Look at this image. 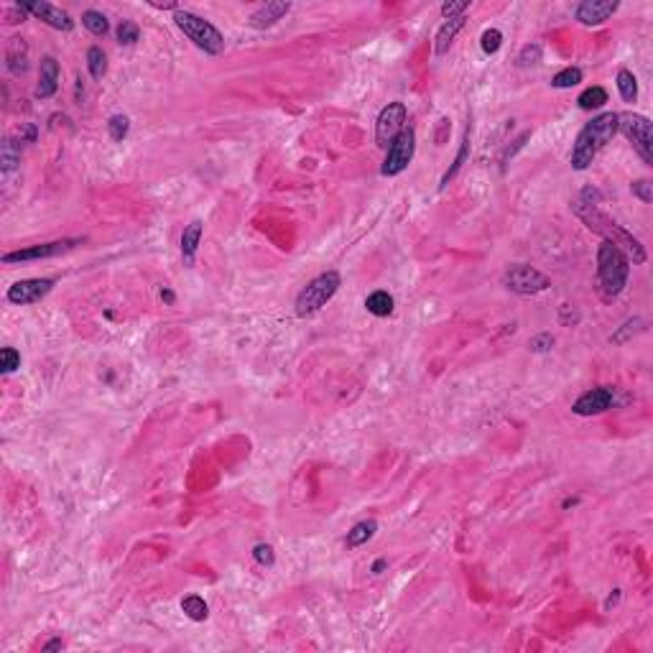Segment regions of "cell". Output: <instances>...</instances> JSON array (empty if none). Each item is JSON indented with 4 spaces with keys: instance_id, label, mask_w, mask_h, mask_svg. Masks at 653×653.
<instances>
[{
    "instance_id": "1",
    "label": "cell",
    "mask_w": 653,
    "mask_h": 653,
    "mask_svg": "<svg viewBox=\"0 0 653 653\" xmlns=\"http://www.w3.org/2000/svg\"><path fill=\"white\" fill-rule=\"evenodd\" d=\"M572 210H575L577 217H579V220H582L584 225L592 230V232L602 235L607 243L618 245V248H620V251L628 255V260H633L636 266H643L648 255H645L643 243H641L636 235H630L628 230H622L618 222H613L610 217H607V214L600 212L597 207L584 205V202H579V199H577L575 205H572Z\"/></svg>"
},
{
    "instance_id": "2",
    "label": "cell",
    "mask_w": 653,
    "mask_h": 653,
    "mask_svg": "<svg viewBox=\"0 0 653 653\" xmlns=\"http://www.w3.org/2000/svg\"><path fill=\"white\" fill-rule=\"evenodd\" d=\"M618 135V112H602L579 130L572 149V169L584 171L595 161L597 151Z\"/></svg>"
},
{
    "instance_id": "3",
    "label": "cell",
    "mask_w": 653,
    "mask_h": 653,
    "mask_svg": "<svg viewBox=\"0 0 653 653\" xmlns=\"http://www.w3.org/2000/svg\"><path fill=\"white\" fill-rule=\"evenodd\" d=\"M630 278V260L618 245L602 240L597 248V284L605 299L620 296Z\"/></svg>"
},
{
    "instance_id": "4",
    "label": "cell",
    "mask_w": 653,
    "mask_h": 653,
    "mask_svg": "<svg viewBox=\"0 0 653 653\" xmlns=\"http://www.w3.org/2000/svg\"><path fill=\"white\" fill-rule=\"evenodd\" d=\"M173 24L179 26L181 31H184V36L189 41H194V46L202 49L205 54L217 56L225 51V36L220 33L217 26H212L210 21H205V18H199V16H194V13H189V10L179 8L173 13Z\"/></svg>"
},
{
    "instance_id": "5",
    "label": "cell",
    "mask_w": 653,
    "mask_h": 653,
    "mask_svg": "<svg viewBox=\"0 0 653 653\" xmlns=\"http://www.w3.org/2000/svg\"><path fill=\"white\" fill-rule=\"evenodd\" d=\"M339 286H342V275L337 271H327V273H319L316 278H312L296 296V304H294L296 316L316 314L322 307H327V301L334 299Z\"/></svg>"
},
{
    "instance_id": "6",
    "label": "cell",
    "mask_w": 653,
    "mask_h": 653,
    "mask_svg": "<svg viewBox=\"0 0 653 653\" xmlns=\"http://www.w3.org/2000/svg\"><path fill=\"white\" fill-rule=\"evenodd\" d=\"M618 133H622L643 158L645 166H653V128L651 120L641 112H618Z\"/></svg>"
},
{
    "instance_id": "7",
    "label": "cell",
    "mask_w": 653,
    "mask_h": 653,
    "mask_svg": "<svg viewBox=\"0 0 653 653\" xmlns=\"http://www.w3.org/2000/svg\"><path fill=\"white\" fill-rule=\"evenodd\" d=\"M500 281H503V286L508 291L520 294V296H534V294L546 291L551 286L549 275L541 273V271L534 266H526V263H513V266H508L503 271V275H500Z\"/></svg>"
},
{
    "instance_id": "8",
    "label": "cell",
    "mask_w": 653,
    "mask_h": 653,
    "mask_svg": "<svg viewBox=\"0 0 653 653\" xmlns=\"http://www.w3.org/2000/svg\"><path fill=\"white\" fill-rule=\"evenodd\" d=\"M414 153H416V130L406 126L403 133L386 149L380 176H398V173H403L409 169L411 161H414Z\"/></svg>"
},
{
    "instance_id": "9",
    "label": "cell",
    "mask_w": 653,
    "mask_h": 653,
    "mask_svg": "<svg viewBox=\"0 0 653 653\" xmlns=\"http://www.w3.org/2000/svg\"><path fill=\"white\" fill-rule=\"evenodd\" d=\"M406 120H409V110L403 103H388L380 110L378 120H375V143L380 149H388L403 133Z\"/></svg>"
},
{
    "instance_id": "10",
    "label": "cell",
    "mask_w": 653,
    "mask_h": 653,
    "mask_svg": "<svg viewBox=\"0 0 653 653\" xmlns=\"http://www.w3.org/2000/svg\"><path fill=\"white\" fill-rule=\"evenodd\" d=\"M82 245L79 237H69V240H54V243H41L31 245V248H24V251H13L3 255V263L6 266H13V263H28V260H44V258H56L62 253H69L71 248Z\"/></svg>"
},
{
    "instance_id": "11",
    "label": "cell",
    "mask_w": 653,
    "mask_h": 653,
    "mask_svg": "<svg viewBox=\"0 0 653 653\" xmlns=\"http://www.w3.org/2000/svg\"><path fill=\"white\" fill-rule=\"evenodd\" d=\"M54 289V281L51 278H24V281H16L10 286L6 299L16 307H28V304H36L46 296L49 291Z\"/></svg>"
},
{
    "instance_id": "12",
    "label": "cell",
    "mask_w": 653,
    "mask_h": 653,
    "mask_svg": "<svg viewBox=\"0 0 653 653\" xmlns=\"http://www.w3.org/2000/svg\"><path fill=\"white\" fill-rule=\"evenodd\" d=\"M613 406H615V388L600 386L579 396L575 401V406H572V411H575L577 416H597V414L610 411Z\"/></svg>"
},
{
    "instance_id": "13",
    "label": "cell",
    "mask_w": 653,
    "mask_h": 653,
    "mask_svg": "<svg viewBox=\"0 0 653 653\" xmlns=\"http://www.w3.org/2000/svg\"><path fill=\"white\" fill-rule=\"evenodd\" d=\"M618 8H620V3H615V0H584V3L577 6L575 18L582 26H600L605 24Z\"/></svg>"
},
{
    "instance_id": "14",
    "label": "cell",
    "mask_w": 653,
    "mask_h": 653,
    "mask_svg": "<svg viewBox=\"0 0 653 653\" xmlns=\"http://www.w3.org/2000/svg\"><path fill=\"white\" fill-rule=\"evenodd\" d=\"M21 6H24V10H28V13H33L36 18H41L44 24L56 28V31H71V28H74V21H71L69 13L51 6V3H21Z\"/></svg>"
},
{
    "instance_id": "15",
    "label": "cell",
    "mask_w": 653,
    "mask_h": 653,
    "mask_svg": "<svg viewBox=\"0 0 653 653\" xmlns=\"http://www.w3.org/2000/svg\"><path fill=\"white\" fill-rule=\"evenodd\" d=\"M59 90V62L54 56H44L39 69V85H36V97L39 100H49L56 95Z\"/></svg>"
},
{
    "instance_id": "16",
    "label": "cell",
    "mask_w": 653,
    "mask_h": 653,
    "mask_svg": "<svg viewBox=\"0 0 653 653\" xmlns=\"http://www.w3.org/2000/svg\"><path fill=\"white\" fill-rule=\"evenodd\" d=\"M202 232H205V222L202 220H192L184 232H181V258H184V266H194L197 260L199 243H202Z\"/></svg>"
},
{
    "instance_id": "17",
    "label": "cell",
    "mask_w": 653,
    "mask_h": 653,
    "mask_svg": "<svg viewBox=\"0 0 653 653\" xmlns=\"http://www.w3.org/2000/svg\"><path fill=\"white\" fill-rule=\"evenodd\" d=\"M289 10H291V3L273 0V3L260 6V8L251 16V21H248V24H251L253 28H271V26L278 24V21H281V18H284Z\"/></svg>"
},
{
    "instance_id": "18",
    "label": "cell",
    "mask_w": 653,
    "mask_h": 653,
    "mask_svg": "<svg viewBox=\"0 0 653 653\" xmlns=\"http://www.w3.org/2000/svg\"><path fill=\"white\" fill-rule=\"evenodd\" d=\"M6 67H8L10 74H26L28 69V44H26L21 36H13L8 41V49H6Z\"/></svg>"
},
{
    "instance_id": "19",
    "label": "cell",
    "mask_w": 653,
    "mask_h": 653,
    "mask_svg": "<svg viewBox=\"0 0 653 653\" xmlns=\"http://www.w3.org/2000/svg\"><path fill=\"white\" fill-rule=\"evenodd\" d=\"M464 21H467V16H457V18H449V21H444V24L439 26V31L434 36V54L436 56L447 54L449 46L455 44L457 33L464 28Z\"/></svg>"
},
{
    "instance_id": "20",
    "label": "cell",
    "mask_w": 653,
    "mask_h": 653,
    "mask_svg": "<svg viewBox=\"0 0 653 653\" xmlns=\"http://www.w3.org/2000/svg\"><path fill=\"white\" fill-rule=\"evenodd\" d=\"M375 531H378V523L370 518V520H360V523H355L350 531H347V549H357V546H362V543H368L373 536H375Z\"/></svg>"
},
{
    "instance_id": "21",
    "label": "cell",
    "mask_w": 653,
    "mask_h": 653,
    "mask_svg": "<svg viewBox=\"0 0 653 653\" xmlns=\"http://www.w3.org/2000/svg\"><path fill=\"white\" fill-rule=\"evenodd\" d=\"M393 307H396L393 296H391L388 291H383V289L373 291L368 299H365V309H368L373 316H388L391 312H393Z\"/></svg>"
},
{
    "instance_id": "22",
    "label": "cell",
    "mask_w": 653,
    "mask_h": 653,
    "mask_svg": "<svg viewBox=\"0 0 653 653\" xmlns=\"http://www.w3.org/2000/svg\"><path fill=\"white\" fill-rule=\"evenodd\" d=\"M18 164H21V143L6 138L0 146V169H3V173H10L16 171Z\"/></svg>"
},
{
    "instance_id": "23",
    "label": "cell",
    "mask_w": 653,
    "mask_h": 653,
    "mask_svg": "<svg viewBox=\"0 0 653 653\" xmlns=\"http://www.w3.org/2000/svg\"><path fill=\"white\" fill-rule=\"evenodd\" d=\"M181 610L194 622H202L210 618V607H207L205 597H199V595H187V597L181 600Z\"/></svg>"
},
{
    "instance_id": "24",
    "label": "cell",
    "mask_w": 653,
    "mask_h": 653,
    "mask_svg": "<svg viewBox=\"0 0 653 653\" xmlns=\"http://www.w3.org/2000/svg\"><path fill=\"white\" fill-rule=\"evenodd\" d=\"M467 156H470V128H467V133H464L462 146H459V151H457V156H455V161H452V166H449L447 171H444V176H441V181H439V189H444V187H447L449 181L455 179V176H457V171H459V169H462V166H464V161H467Z\"/></svg>"
},
{
    "instance_id": "25",
    "label": "cell",
    "mask_w": 653,
    "mask_h": 653,
    "mask_svg": "<svg viewBox=\"0 0 653 653\" xmlns=\"http://www.w3.org/2000/svg\"><path fill=\"white\" fill-rule=\"evenodd\" d=\"M641 332H645V319L636 316V319L622 322L620 327H618V330L610 334V342H615V345H625L630 337H636V334H641Z\"/></svg>"
},
{
    "instance_id": "26",
    "label": "cell",
    "mask_w": 653,
    "mask_h": 653,
    "mask_svg": "<svg viewBox=\"0 0 653 653\" xmlns=\"http://www.w3.org/2000/svg\"><path fill=\"white\" fill-rule=\"evenodd\" d=\"M615 82H618V92H620L622 100H625V103H636V97H638L636 74H633L630 69H620L618 71V77H615Z\"/></svg>"
},
{
    "instance_id": "27",
    "label": "cell",
    "mask_w": 653,
    "mask_h": 653,
    "mask_svg": "<svg viewBox=\"0 0 653 653\" xmlns=\"http://www.w3.org/2000/svg\"><path fill=\"white\" fill-rule=\"evenodd\" d=\"M607 103V90L605 87H587L582 95L577 97V105L582 110H597Z\"/></svg>"
},
{
    "instance_id": "28",
    "label": "cell",
    "mask_w": 653,
    "mask_h": 653,
    "mask_svg": "<svg viewBox=\"0 0 653 653\" xmlns=\"http://www.w3.org/2000/svg\"><path fill=\"white\" fill-rule=\"evenodd\" d=\"M87 69L92 74V79H103L105 71H108V56L100 46H90L87 49Z\"/></svg>"
},
{
    "instance_id": "29",
    "label": "cell",
    "mask_w": 653,
    "mask_h": 653,
    "mask_svg": "<svg viewBox=\"0 0 653 653\" xmlns=\"http://www.w3.org/2000/svg\"><path fill=\"white\" fill-rule=\"evenodd\" d=\"M579 82H582V69L579 67H567V69L557 71L551 77V87H557V90H572Z\"/></svg>"
},
{
    "instance_id": "30",
    "label": "cell",
    "mask_w": 653,
    "mask_h": 653,
    "mask_svg": "<svg viewBox=\"0 0 653 653\" xmlns=\"http://www.w3.org/2000/svg\"><path fill=\"white\" fill-rule=\"evenodd\" d=\"M82 24H85L87 31L95 33V36H105V33L110 31V24H108V18L100 10H85L82 13Z\"/></svg>"
},
{
    "instance_id": "31",
    "label": "cell",
    "mask_w": 653,
    "mask_h": 653,
    "mask_svg": "<svg viewBox=\"0 0 653 653\" xmlns=\"http://www.w3.org/2000/svg\"><path fill=\"white\" fill-rule=\"evenodd\" d=\"M108 133H110V138L115 143H123L128 138V133H130V118L128 115H112L110 120H108Z\"/></svg>"
},
{
    "instance_id": "32",
    "label": "cell",
    "mask_w": 653,
    "mask_h": 653,
    "mask_svg": "<svg viewBox=\"0 0 653 653\" xmlns=\"http://www.w3.org/2000/svg\"><path fill=\"white\" fill-rule=\"evenodd\" d=\"M541 56H543L541 44H526V46L518 51V56H516V64H518L520 69H526V67H536V64L541 62Z\"/></svg>"
},
{
    "instance_id": "33",
    "label": "cell",
    "mask_w": 653,
    "mask_h": 653,
    "mask_svg": "<svg viewBox=\"0 0 653 653\" xmlns=\"http://www.w3.org/2000/svg\"><path fill=\"white\" fill-rule=\"evenodd\" d=\"M115 36H118V44H123V46H133L135 41L141 39V28H138V24H133V21H120Z\"/></svg>"
},
{
    "instance_id": "34",
    "label": "cell",
    "mask_w": 653,
    "mask_h": 653,
    "mask_svg": "<svg viewBox=\"0 0 653 653\" xmlns=\"http://www.w3.org/2000/svg\"><path fill=\"white\" fill-rule=\"evenodd\" d=\"M18 368H21V353L13 350V347H3V350H0V370H3L6 375H10V373H16Z\"/></svg>"
},
{
    "instance_id": "35",
    "label": "cell",
    "mask_w": 653,
    "mask_h": 653,
    "mask_svg": "<svg viewBox=\"0 0 653 653\" xmlns=\"http://www.w3.org/2000/svg\"><path fill=\"white\" fill-rule=\"evenodd\" d=\"M480 46H482V51H485V54H498V51H500V46H503V33L498 31V28H488V31H482Z\"/></svg>"
},
{
    "instance_id": "36",
    "label": "cell",
    "mask_w": 653,
    "mask_h": 653,
    "mask_svg": "<svg viewBox=\"0 0 653 653\" xmlns=\"http://www.w3.org/2000/svg\"><path fill=\"white\" fill-rule=\"evenodd\" d=\"M253 559L258 561L260 567H273V561H275L273 546H271V543H255V546H253Z\"/></svg>"
},
{
    "instance_id": "37",
    "label": "cell",
    "mask_w": 653,
    "mask_h": 653,
    "mask_svg": "<svg viewBox=\"0 0 653 653\" xmlns=\"http://www.w3.org/2000/svg\"><path fill=\"white\" fill-rule=\"evenodd\" d=\"M630 192H633V194H636V197L641 199L643 205H651V202H653V184L648 179L633 181V184H630Z\"/></svg>"
},
{
    "instance_id": "38",
    "label": "cell",
    "mask_w": 653,
    "mask_h": 653,
    "mask_svg": "<svg viewBox=\"0 0 653 653\" xmlns=\"http://www.w3.org/2000/svg\"><path fill=\"white\" fill-rule=\"evenodd\" d=\"M528 347H531V353H549L551 347H554V334L551 332H541V334L531 337Z\"/></svg>"
},
{
    "instance_id": "39",
    "label": "cell",
    "mask_w": 653,
    "mask_h": 653,
    "mask_svg": "<svg viewBox=\"0 0 653 653\" xmlns=\"http://www.w3.org/2000/svg\"><path fill=\"white\" fill-rule=\"evenodd\" d=\"M467 8H470V3H467V0H459V3H444V6H441V16H444V21H449V18L464 16Z\"/></svg>"
},
{
    "instance_id": "40",
    "label": "cell",
    "mask_w": 653,
    "mask_h": 653,
    "mask_svg": "<svg viewBox=\"0 0 653 653\" xmlns=\"http://www.w3.org/2000/svg\"><path fill=\"white\" fill-rule=\"evenodd\" d=\"M59 648H64V641H62V638H56V641H49V643L44 645V651H59Z\"/></svg>"
},
{
    "instance_id": "41",
    "label": "cell",
    "mask_w": 653,
    "mask_h": 653,
    "mask_svg": "<svg viewBox=\"0 0 653 653\" xmlns=\"http://www.w3.org/2000/svg\"><path fill=\"white\" fill-rule=\"evenodd\" d=\"M386 567H388V561H386V559H378V561L373 564V569H370V572H373V575H380V572H383V569H386Z\"/></svg>"
},
{
    "instance_id": "42",
    "label": "cell",
    "mask_w": 653,
    "mask_h": 653,
    "mask_svg": "<svg viewBox=\"0 0 653 653\" xmlns=\"http://www.w3.org/2000/svg\"><path fill=\"white\" fill-rule=\"evenodd\" d=\"M161 299H164L166 304H173V301H176V296H173L171 289H164V291H161Z\"/></svg>"
},
{
    "instance_id": "43",
    "label": "cell",
    "mask_w": 653,
    "mask_h": 653,
    "mask_svg": "<svg viewBox=\"0 0 653 653\" xmlns=\"http://www.w3.org/2000/svg\"><path fill=\"white\" fill-rule=\"evenodd\" d=\"M618 597H620V590H615V595H610V597L605 600V607L615 605V602H618Z\"/></svg>"
},
{
    "instance_id": "44",
    "label": "cell",
    "mask_w": 653,
    "mask_h": 653,
    "mask_svg": "<svg viewBox=\"0 0 653 653\" xmlns=\"http://www.w3.org/2000/svg\"><path fill=\"white\" fill-rule=\"evenodd\" d=\"M572 505H577V498H567L564 500V508H572Z\"/></svg>"
}]
</instances>
